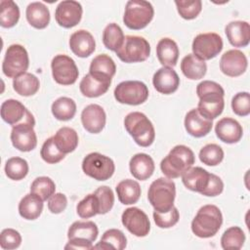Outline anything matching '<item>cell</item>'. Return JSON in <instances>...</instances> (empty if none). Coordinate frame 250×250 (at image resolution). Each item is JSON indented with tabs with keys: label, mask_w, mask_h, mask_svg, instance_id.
Wrapping results in <instances>:
<instances>
[{
	"label": "cell",
	"mask_w": 250,
	"mask_h": 250,
	"mask_svg": "<svg viewBox=\"0 0 250 250\" xmlns=\"http://www.w3.org/2000/svg\"><path fill=\"white\" fill-rule=\"evenodd\" d=\"M196 94L199 98L197 109L202 116L213 120L222 114L225 107V91L220 84L204 80L197 85Z\"/></svg>",
	"instance_id": "6da1fadb"
},
{
	"label": "cell",
	"mask_w": 250,
	"mask_h": 250,
	"mask_svg": "<svg viewBox=\"0 0 250 250\" xmlns=\"http://www.w3.org/2000/svg\"><path fill=\"white\" fill-rule=\"evenodd\" d=\"M193 151L187 146L178 145L161 160L160 169L168 179L181 177L194 164Z\"/></svg>",
	"instance_id": "7a4b0ae2"
},
{
	"label": "cell",
	"mask_w": 250,
	"mask_h": 250,
	"mask_svg": "<svg viewBox=\"0 0 250 250\" xmlns=\"http://www.w3.org/2000/svg\"><path fill=\"white\" fill-rule=\"evenodd\" d=\"M222 224L221 210L216 205L207 204L197 211L191 222V230L197 237L209 238L219 231Z\"/></svg>",
	"instance_id": "3957f363"
},
{
	"label": "cell",
	"mask_w": 250,
	"mask_h": 250,
	"mask_svg": "<svg viewBox=\"0 0 250 250\" xmlns=\"http://www.w3.org/2000/svg\"><path fill=\"white\" fill-rule=\"evenodd\" d=\"M124 126L135 143L140 146H149L155 138V130L151 121L146 114L139 111H133L126 115Z\"/></svg>",
	"instance_id": "277c9868"
},
{
	"label": "cell",
	"mask_w": 250,
	"mask_h": 250,
	"mask_svg": "<svg viewBox=\"0 0 250 250\" xmlns=\"http://www.w3.org/2000/svg\"><path fill=\"white\" fill-rule=\"evenodd\" d=\"M176 196V185L168 178H158L148 188L147 198L154 211L165 213L173 206Z\"/></svg>",
	"instance_id": "5b68a950"
},
{
	"label": "cell",
	"mask_w": 250,
	"mask_h": 250,
	"mask_svg": "<svg viewBox=\"0 0 250 250\" xmlns=\"http://www.w3.org/2000/svg\"><path fill=\"white\" fill-rule=\"evenodd\" d=\"M153 16L154 10L148 1L130 0L125 6L123 21L128 28L140 30L151 21Z\"/></svg>",
	"instance_id": "8992f818"
},
{
	"label": "cell",
	"mask_w": 250,
	"mask_h": 250,
	"mask_svg": "<svg viewBox=\"0 0 250 250\" xmlns=\"http://www.w3.org/2000/svg\"><path fill=\"white\" fill-rule=\"evenodd\" d=\"M35 120L32 113L27 109L24 119L13 126L11 131V142L20 151L28 152L37 146V137L34 131Z\"/></svg>",
	"instance_id": "52a82bcc"
},
{
	"label": "cell",
	"mask_w": 250,
	"mask_h": 250,
	"mask_svg": "<svg viewBox=\"0 0 250 250\" xmlns=\"http://www.w3.org/2000/svg\"><path fill=\"white\" fill-rule=\"evenodd\" d=\"M115 53L124 62H140L149 57L150 46L147 40L142 36L127 35L122 46Z\"/></svg>",
	"instance_id": "ba28073f"
},
{
	"label": "cell",
	"mask_w": 250,
	"mask_h": 250,
	"mask_svg": "<svg viewBox=\"0 0 250 250\" xmlns=\"http://www.w3.org/2000/svg\"><path fill=\"white\" fill-rule=\"evenodd\" d=\"M83 172L97 181H106L112 177L115 165L111 158L99 152L87 154L82 161Z\"/></svg>",
	"instance_id": "9c48e42d"
},
{
	"label": "cell",
	"mask_w": 250,
	"mask_h": 250,
	"mask_svg": "<svg viewBox=\"0 0 250 250\" xmlns=\"http://www.w3.org/2000/svg\"><path fill=\"white\" fill-rule=\"evenodd\" d=\"M29 65V58L25 48L20 44L8 47L3 62V73L10 78H16L26 72Z\"/></svg>",
	"instance_id": "30bf717a"
},
{
	"label": "cell",
	"mask_w": 250,
	"mask_h": 250,
	"mask_svg": "<svg viewBox=\"0 0 250 250\" xmlns=\"http://www.w3.org/2000/svg\"><path fill=\"white\" fill-rule=\"evenodd\" d=\"M115 100L124 104L139 105L144 104L148 98L147 86L138 80H128L120 82L114 89Z\"/></svg>",
	"instance_id": "8fae6325"
},
{
	"label": "cell",
	"mask_w": 250,
	"mask_h": 250,
	"mask_svg": "<svg viewBox=\"0 0 250 250\" xmlns=\"http://www.w3.org/2000/svg\"><path fill=\"white\" fill-rule=\"evenodd\" d=\"M193 55L202 61H209L217 57L223 50L222 37L215 32L196 35L191 46Z\"/></svg>",
	"instance_id": "7c38bea8"
},
{
	"label": "cell",
	"mask_w": 250,
	"mask_h": 250,
	"mask_svg": "<svg viewBox=\"0 0 250 250\" xmlns=\"http://www.w3.org/2000/svg\"><path fill=\"white\" fill-rule=\"evenodd\" d=\"M54 80L61 85H72L76 82L79 71L75 62L66 55H57L51 62Z\"/></svg>",
	"instance_id": "4fadbf2b"
},
{
	"label": "cell",
	"mask_w": 250,
	"mask_h": 250,
	"mask_svg": "<svg viewBox=\"0 0 250 250\" xmlns=\"http://www.w3.org/2000/svg\"><path fill=\"white\" fill-rule=\"evenodd\" d=\"M123 226L135 236H146L150 230V222L147 215L138 207L127 208L121 216Z\"/></svg>",
	"instance_id": "5bb4252c"
},
{
	"label": "cell",
	"mask_w": 250,
	"mask_h": 250,
	"mask_svg": "<svg viewBox=\"0 0 250 250\" xmlns=\"http://www.w3.org/2000/svg\"><path fill=\"white\" fill-rule=\"evenodd\" d=\"M82 14L83 9L79 2L74 0H65L60 2L57 6L55 19L60 26L71 28L80 22Z\"/></svg>",
	"instance_id": "9a60e30c"
},
{
	"label": "cell",
	"mask_w": 250,
	"mask_h": 250,
	"mask_svg": "<svg viewBox=\"0 0 250 250\" xmlns=\"http://www.w3.org/2000/svg\"><path fill=\"white\" fill-rule=\"evenodd\" d=\"M247 65V58L239 50H229L222 55L220 60L221 71L229 77L240 76L246 71Z\"/></svg>",
	"instance_id": "2e32d148"
},
{
	"label": "cell",
	"mask_w": 250,
	"mask_h": 250,
	"mask_svg": "<svg viewBox=\"0 0 250 250\" xmlns=\"http://www.w3.org/2000/svg\"><path fill=\"white\" fill-rule=\"evenodd\" d=\"M106 115L104 108L96 104L87 105L81 112V122L86 131L98 134L105 126Z\"/></svg>",
	"instance_id": "e0dca14e"
},
{
	"label": "cell",
	"mask_w": 250,
	"mask_h": 250,
	"mask_svg": "<svg viewBox=\"0 0 250 250\" xmlns=\"http://www.w3.org/2000/svg\"><path fill=\"white\" fill-rule=\"evenodd\" d=\"M152 83L157 92L163 95H170L178 90L180 78L172 67L162 66L153 74Z\"/></svg>",
	"instance_id": "ac0fdd59"
},
{
	"label": "cell",
	"mask_w": 250,
	"mask_h": 250,
	"mask_svg": "<svg viewBox=\"0 0 250 250\" xmlns=\"http://www.w3.org/2000/svg\"><path fill=\"white\" fill-rule=\"evenodd\" d=\"M216 136L226 144H236L243 136L242 126L233 118L224 117L215 126Z\"/></svg>",
	"instance_id": "d6986e66"
},
{
	"label": "cell",
	"mask_w": 250,
	"mask_h": 250,
	"mask_svg": "<svg viewBox=\"0 0 250 250\" xmlns=\"http://www.w3.org/2000/svg\"><path fill=\"white\" fill-rule=\"evenodd\" d=\"M69 48L77 57L87 58L94 53L96 49V42L89 31L79 29L70 35Z\"/></svg>",
	"instance_id": "ffe728a7"
},
{
	"label": "cell",
	"mask_w": 250,
	"mask_h": 250,
	"mask_svg": "<svg viewBox=\"0 0 250 250\" xmlns=\"http://www.w3.org/2000/svg\"><path fill=\"white\" fill-rule=\"evenodd\" d=\"M213 121L202 116L197 108L189 110L185 117L186 131L194 138H201L210 133Z\"/></svg>",
	"instance_id": "44dd1931"
},
{
	"label": "cell",
	"mask_w": 250,
	"mask_h": 250,
	"mask_svg": "<svg viewBox=\"0 0 250 250\" xmlns=\"http://www.w3.org/2000/svg\"><path fill=\"white\" fill-rule=\"evenodd\" d=\"M225 32L233 47H246L250 42V25L247 21H230L226 25Z\"/></svg>",
	"instance_id": "7402d4cb"
},
{
	"label": "cell",
	"mask_w": 250,
	"mask_h": 250,
	"mask_svg": "<svg viewBox=\"0 0 250 250\" xmlns=\"http://www.w3.org/2000/svg\"><path fill=\"white\" fill-rule=\"evenodd\" d=\"M129 169L133 177L140 181L150 178L154 172V161L146 153H137L130 159Z\"/></svg>",
	"instance_id": "603a6c76"
},
{
	"label": "cell",
	"mask_w": 250,
	"mask_h": 250,
	"mask_svg": "<svg viewBox=\"0 0 250 250\" xmlns=\"http://www.w3.org/2000/svg\"><path fill=\"white\" fill-rule=\"evenodd\" d=\"M210 174L208 171L201 167H190L181 177L185 187L192 191L201 193L207 187Z\"/></svg>",
	"instance_id": "cb8c5ba5"
},
{
	"label": "cell",
	"mask_w": 250,
	"mask_h": 250,
	"mask_svg": "<svg viewBox=\"0 0 250 250\" xmlns=\"http://www.w3.org/2000/svg\"><path fill=\"white\" fill-rule=\"evenodd\" d=\"M116 72L114 61L106 54H101L95 57L90 64L89 73L105 81L111 82V78Z\"/></svg>",
	"instance_id": "d4e9b609"
},
{
	"label": "cell",
	"mask_w": 250,
	"mask_h": 250,
	"mask_svg": "<svg viewBox=\"0 0 250 250\" xmlns=\"http://www.w3.org/2000/svg\"><path fill=\"white\" fill-rule=\"evenodd\" d=\"M156 55L159 62L163 66H175L179 58V48L177 43L167 37L160 39L156 46Z\"/></svg>",
	"instance_id": "484cf974"
},
{
	"label": "cell",
	"mask_w": 250,
	"mask_h": 250,
	"mask_svg": "<svg viewBox=\"0 0 250 250\" xmlns=\"http://www.w3.org/2000/svg\"><path fill=\"white\" fill-rule=\"evenodd\" d=\"M25 15L28 23L37 29L47 27L50 22V11L42 2H32L28 4Z\"/></svg>",
	"instance_id": "4316f807"
},
{
	"label": "cell",
	"mask_w": 250,
	"mask_h": 250,
	"mask_svg": "<svg viewBox=\"0 0 250 250\" xmlns=\"http://www.w3.org/2000/svg\"><path fill=\"white\" fill-rule=\"evenodd\" d=\"M110 83L109 81L103 80L88 73L80 81L79 89L83 96L87 98H97L107 92Z\"/></svg>",
	"instance_id": "83f0119b"
},
{
	"label": "cell",
	"mask_w": 250,
	"mask_h": 250,
	"mask_svg": "<svg viewBox=\"0 0 250 250\" xmlns=\"http://www.w3.org/2000/svg\"><path fill=\"white\" fill-rule=\"evenodd\" d=\"M26 107L18 100L9 99L1 104V117L9 125H17L24 119Z\"/></svg>",
	"instance_id": "f1b7e54d"
},
{
	"label": "cell",
	"mask_w": 250,
	"mask_h": 250,
	"mask_svg": "<svg viewBox=\"0 0 250 250\" xmlns=\"http://www.w3.org/2000/svg\"><path fill=\"white\" fill-rule=\"evenodd\" d=\"M43 211V200L30 192L24 195L19 203V213L25 220H36Z\"/></svg>",
	"instance_id": "f546056e"
},
{
	"label": "cell",
	"mask_w": 250,
	"mask_h": 250,
	"mask_svg": "<svg viewBox=\"0 0 250 250\" xmlns=\"http://www.w3.org/2000/svg\"><path fill=\"white\" fill-rule=\"evenodd\" d=\"M181 70L187 78L198 80L206 74L207 65L204 61L198 59L193 54H188L181 62Z\"/></svg>",
	"instance_id": "4dcf8cb0"
},
{
	"label": "cell",
	"mask_w": 250,
	"mask_h": 250,
	"mask_svg": "<svg viewBox=\"0 0 250 250\" xmlns=\"http://www.w3.org/2000/svg\"><path fill=\"white\" fill-rule=\"evenodd\" d=\"M56 146L64 154L70 153L75 150L78 146L77 132L70 127H62L53 136Z\"/></svg>",
	"instance_id": "1f68e13d"
},
{
	"label": "cell",
	"mask_w": 250,
	"mask_h": 250,
	"mask_svg": "<svg viewBox=\"0 0 250 250\" xmlns=\"http://www.w3.org/2000/svg\"><path fill=\"white\" fill-rule=\"evenodd\" d=\"M118 200L124 205L137 203L141 196V187L138 182L126 179L121 181L115 188Z\"/></svg>",
	"instance_id": "d6a6232c"
},
{
	"label": "cell",
	"mask_w": 250,
	"mask_h": 250,
	"mask_svg": "<svg viewBox=\"0 0 250 250\" xmlns=\"http://www.w3.org/2000/svg\"><path fill=\"white\" fill-rule=\"evenodd\" d=\"M98 234H99L98 227L92 221L74 222L69 227L67 231L68 239L81 238V239H86L90 242H94L97 239Z\"/></svg>",
	"instance_id": "836d02e7"
},
{
	"label": "cell",
	"mask_w": 250,
	"mask_h": 250,
	"mask_svg": "<svg viewBox=\"0 0 250 250\" xmlns=\"http://www.w3.org/2000/svg\"><path fill=\"white\" fill-rule=\"evenodd\" d=\"M127 245L125 234L117 229H109L104 232L100 242L93 246V249H117L123 250Z\"/></svg>",
	"instance_id": "e575fe53"
},
{
	"label": "cell",
	"mask_w": 250,
	"mask_h": 250,
	"mask_svg": "<svg viewBox=\"0 0 250 250\" xmlns=\"http://www.w3.org/2000/svg\"><path fill=\"white\" fill-rule=\"evenodd\" d=\"M40 87L39 79L32 73L25 72L13 80V88L17 94L29 97L37 93Z\"/></svg>",
	"instance_id": "d590c367"
},
{
	"label": "cell",
	"mask_w": 250,
	"mask_h": 250,
	"mask_svg": "<svg viewBox=\"0 0 250 250\" xmlns=\"http://www.w3.org/2000/svg\"><path fill=\"white\" fill-rule=\"evenodd\" d=\"M51 110L56 119L67 121L74 117L76 113V104L68 97H61L52 104Z\"/></svg>",
	"instance_id": "8d00e7d4"
},
{
	"label": "cell",
	"mask_w": 250,
	"mask_h": 250,
	"mask_svg": "<svg viewBox=\"0 0 250 250\" xmlns=\"http://www.w3.org/2000/svg\"><path fill=\"white\" fill-rule=\"evenodd\" d=\"M124 38L122 28L115 22L108 23L103 31V43L110 51L116 52L122 46Z\"/></svg>",
	"instance_id": "74e56055"
},
{
	"label": "cell",
	"mask_w": 250,
	"mask_h": 250,
	"mask_svg": "<svg viewBox=\"0 0 250 250\" xmlns=\"http://www.w3.org/2000/svg\"><path fill=\"white\" fill-rule=\"evenodd\" d=\"M0 7V25L5 28L15 26L20 20L19 6L12 0H1Z\"/></svg>",
	"instance_id": "f35d334b"
},
{
	"label": "cell",
	"mask_w": 250,
	"mask_h": 250,
	"mask_svg": "<svg viewBox=\"0 0 250 250\" xmlns=\"http://www.w3.org/2000/svg\"><path fill=\"white\" fill-rule=\"evenodd\" d=\"M245 242L244 231L239 227L229 228L221 237V245L225 250H238Z\"/></svg>",
	"instance_id": "ab89813d"
},
{
	"label": "cell",
	"mask_w": 250,
	"mask_h": 250,
	"mask_svg": "<svg viewBox=\"0 0 250 250\" xmlns=\"http://www.w3.org/2000/svg\"><path fill=\"white\" fill-rule=\"evenodd\" d=\"M28 173V163L21 157H11L6 161L5 174L13 181H21Z\"/></svg>",
	"instance_id": "60d3db41"
},
{
	"label": "cell",
	"mask_w": 250,
	"mask_h": 250,
	"mask_svg": "<svg viewBox=\"0 0 250 250\" xmlns=\"http://www.w3.org/2000/svg\"><path fill=\"white\" fill-rule=\"evenodd\" d=\"M56 190V185L54 181L49 177H38L36 178L31 186H30V192L38 195L43 201L49 199Z\"/></svg>",
	"instance_id": "b9f144b4"
},
{
	"label": "cell",
	"mask_w": 250,
	"mask_h": 250,
	"mask_svg": "<svg viewBox=\"0 0 250 250\" xmlns=\"http://www.w3.org/2000/svg\"><path fill=\"white\" fill-rule=\"evenodd\" d=\"M200 161L208 166H217L224 159L223 148L216 144H208L199 151Z\"/></svg>",
	"instance_id": "7bdbcfd3"
},
{
	"label": "cell",
	"mask_w": 250,
	"mask_h": 250,
	"mask_svg": "<svg viewBox=\"0 0 250 250\" xmlns=\"http://www.w3.org/2000/svg\"><path fill=\"white\" fill-rule=\"evenodd\" d=\"M99 202L94 193L86 195L76 206V212L82 219H88L99 214Z\"/></svg>",
	"instance_id": "ee69618b"
},
{
	"label": "cell",
	"mask_w": 250,
	"mask_h": 250,
	"mask_svg": "<svg viewBox=\"0 0 250 250\" xmlns=\"http://www.w3.org/2000/svg\"><path fill=\"white\" fill-rule=\"evenodd\" d=\"M179 15L185 20H193L195 19L202 10V2L200 0L187 1L180 0L175 1Z\"/></svg>",
	"instance_id": "f6af8a7d"
},
{
	"label": "cell",
	"mask_w": 250,
	"mask_h": 250,
	"mask_svg": "<svg viewBox=\"0 0 250 250\" xmlns=\"http://www.w3.org/2000/svg\"><path fill=\"white\" fill-rule=\"evenodd\" d=\"M40 155L42 159L49 164H56L62 161L65 156V154L60 151L59 148L56 146L53 137L47 139L44 142L40 150Z\"/></svg>",
	"instance_id": "bcb514c9"
},
{
	"label": "cell",
	"mask_w": 250,
	"mask_h": 250,
	"mask_svg": "<svg viewBox=\"0 0 250 250\" xmlns=\"http://www.w3.org/2000/svg\"><path fill=\"white\" fill-rule=\"evenodd\" d=\"M94 194L96 195L99 202V214L104 215L109 212L114 204V194L112 189L106 186L99 187L94 191Z\"/></svg>",
	"instance_id": "7dc6e473"
},
{
	"label": "cell",
	"mask_w": 250,
	"mask_h": 250,
	"mask_svg": "<svg viewBox=\"0 0 250 250\" xmlns=\"http://www.w3.org/2000/svg\"><path fill=\"white\" fill-rule=\"evenodd\" d=\"M179 211L174 206L168 212L165 213H160L157 211L153 212L154 223L160 229H169L174 227L179 222Z\"/></svg>",
	"instance_id": "c3c4849f"
},
{
	"label": "cell",
	"mask_w": 250,
	"mask_h": 250,
	"mask_svg": "<svg viewBox=\"0 0 250 250\" xmlns=\"http://www.w3.org/2000/svg\"><path fill=\"white\" fill-rule=\"evenodd\" d=\"M232 111L238 116H247L250 113V95L248 92H239L231 100Z\"/></svg>",
	"instance_id": "681fc988"
},
{
	"label": "cell",
	"mask_w": 250,
	"mask_h": 250,
	"mask_svg": "<svg viewBox=\"0 0 250 250\" xmlns=\"http://www.w3.org/2000/svg\"><path fill=\"white\" fill-rule=\"evenodd\" d=\"M21 243L20 232L14 229H5L0 234V246L2 249L11 250L18 248Z\"/></svg>",
	"instance_id": "f907efd6"
},
{
	"label": "cell",
	"mask_w": 250,
	"mask_h": 250,
	"mask_svg": "<svg viewBox=\"0 0 250 250\" xmlns=\"http://www.w3.org/2000/svg\"><path fill=\"white\" fill-rule=\"evenodd\" d=\"M67 206V198L65 194L58 192L54 193L48 199V209L53 214H60L65 210Z\"/></svg>",
	"instance_id": "816d5d0a"
},
{
	"label": "cell",
	"mask_w": 250,
	"mask_h": 250,
	"mask_svg": "<svg viewBox=\"0 0 250 250\" xmlns=\"http://www.w3.org/2000/svg\"><path fill=\"white\" fill-rule=\"evenodd\" d=\"M224 183L220 177L215 174H210V180L206 188L201 192L205 196H217L223 192Z\"/></svg>",
	"instance_id": "f5cc1de1"
},
{
	"label": "cell",
	"mask_w": 250,
	"mask_h": 250,
	"mask_svg": "<svg viewBox=\"0 0 250 250\" xmlns=\"http://www.w3.org/2000/svg\"><path fill=\"white\" fill-rule=\"evenodd\" d=\"M93 242H90L86 239L81 238H72L68 239L67 244L64 246V249H81V250H90L93 249Z\"/></svg>",
	"instance_id": "db71d44e"
}]
</instances>
